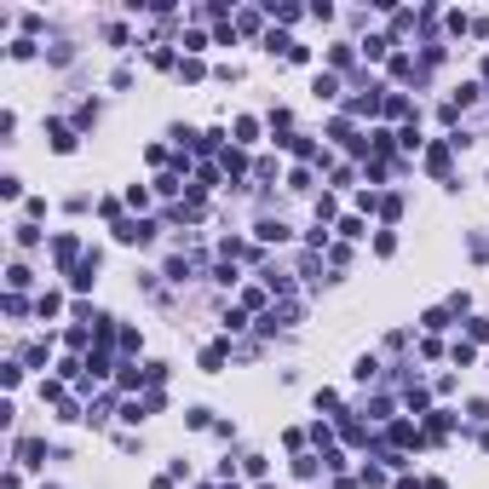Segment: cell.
Listing matches in <instances>:
<instances>
[{"label": "cell", "mask_w": 489, "mask_h": 489, "mask_svg": "<svg viewBox=\"0 0 489 489\" xmlns=\"http://www.w3.org/2000/svg\"><path fill=\"white\" fill-rule=\"evenodd\" d=\"M150 236H156L150 219H116V242H121V248H144Z\"/></svg>", "instance_id": "obj_1"}, {"label": "cell", "mask_w": 489, "mask_h": 489, "mask_svg": "<svg viewBox=\"0 0 489 489\" xmlns=\"http://www.w3.org/2000/svg\"><path fill=\"white\" fill-rule=\"evenodd\" d=\"M449 167H455V144H449V138H437V144H426V173H437V178H449Z\"/></svg>", "instance_id": "obj_2"}, {"label": "cell", "mask_w": 489, "mask_h": 489, "mask_svg": "<svg viewBox=\"0 0 489 489\" xmlns=\"http://www.w3.org/2000/svg\"><path fill=\"white\" fill-rule=\"evenodd\" d=\"M46 133H52V150H58V156H75V144H81V133H75L70 121H46Z\"/></svg>", "instance_id": "obj_3"}, {"label": "cell", "mask_w": 489, "mask_h": 489, "mask_svg": "<svg viewBox=\"0 0 489 489\" xmlns=\"http://www.w3.org/2000/svg\"><path fill=\"white\" fill-rule=\"evenodd\" d=\"M92 276H98V248H87V259H81V265L70 271V288H75V293H87V288H92Z\"/></svg>", "instance_id": "obj_4"}, {"label": "cell", "mask_w": 489, "mask_h": 489, "mask_svg": "<svg viewBox=\"0 0 489 489\" xmlns=\"http://www.w3.org/2000/svg\"><path fill=\"white\" fill-rule=\"evenodd\" d=\"M225 357H231V346H225V340L202 346V374H219V368H225Z\"/></svg>", "instance_id": "obj_5"}, {"label": "cell", "mask_w": 489, "mask_h": 489, "mask_svg": "<svg viewBox=\"0 0 489 489\" xmlns=\"http://www.w3.org/2000/svg\"><path fill=\"white\" fill-rule=\"evenodd\" d=\"M253 236H259V242H288V225L265 214V219H259V225H253Z\"/></svg>", "instance_id": "obj_6"}, {"label": "cell", "mask_w": 489, "mask_h": 489, "mask_svg": "<svg viewBox=\"0 0 489 489\" xmlns=\"http://www.w3.org/2000/svg\"><path fill=\"white\" fill-rule=\"evenodd\" d=\"M41 455H46L41 437H18V466H41Z\"/></svg>", "instance_id": "obj_7"}, {"label": "cell", "mask_w": 489, "mask_h": 489, "mask_svg": "<svg viewBox=\"0 0 489 489\" xmlns=\"http://www.w3.org/2000/svg\"><path fill=\"white\" fill-rule=\"evenodd\" d=\"M311 92L322 98V104H329V98H340V75H334V70H317V81H311Z\"/></svg>", "instance_id": "obj_8"}, {"label": "cell", "mask_w": 489, "mask_h": 489, "mask_svg": "<svg viewBox=\"0 0 489 489\" xmlns=\"http://www.w3.org/2000/svg\"><path fill=\"white\" fill-rule=\"evenodd\" d=\"M334 231L346 242H357V236H368V225H363V214H346V219H334Z\"/></svg>", "instance_id": "obj_9"}, {"label": "cell", "mask_w": 489, "mask_h": 489, "mask_svg": "<svg viewBox=\"0 0 489 489\" xmlns=\"http://www.w3.org/2000/svg\"><path fill=\"white\" fill-rule=\"evenodd\" d=\"M444 432H455V415L449 409H432L426 415V437H444Z\"/></svg>", "instance_id": "obj_10"}, {"label": "cell", "mask_w": 489, "mask_h": 489, "mask_svg": "<svg viewBox=\"0 0 489 489\" xmlns=\"http://www.w3.org/2000/svg\"><path fill=\"white\" fill-rule=\"evenodd\" d=\"M449 357H455V368H472V363H478V346H472V340H455Z\"/></svg>", "instance_id": "obj_11"}, {"label": "cell", "mask_w": 489, "mask_h": 489, "mask_svg": "<svg viewBox=\"0 0 489 489\" xmlns=\"http://www.w3.org/2000/svg\"><path fill=\"white\" fill-rule=\"evenodd\" d=\"M282 144H288V150H293V156H300V161H317V144H311V138H305V133H288Z\"/></svg>", "instance_id": "obj_12"}, {"label": "cell", "mask_w": 489, "mask_h": 489, "mask_svg": "<svg viewBox=\"0 0 489 489\" xmlns=\"http://www.w3.org/2000/svg\"><path fill=\"white\" fill-rule=\"evenodd\" d=\"M12 242H18V248H35V242H41V231H35L29 219H18V225H12Z\"/></svg>", "instance_id": "obj_13"}, {"label": "cell", "mask_w": 489, "mask_h": 489, "mask_svg": "<svg viewBox=\"0 0 489 489\" xmlns=\"http://www.w3.org/2000/svg\"><path fill=\"white\" fill-rule=\"evenodd\" d=\"M58 311H63V293H52V288H46L41 300H35V317H58Z\"/></svg>", "instance_id": "obj_14"}, {"label": "cell", "mask_w": 489, "mask_h": 489, "mask_svg": "<svg viewBox=\"0 0 489 489\" xmlns=\"http://www.w3.org/2000/svg\"><path fill=\"white\" fill-rule=\"evenodd\" d=\"M351 374H357V380H363V386H368V380H374V374H380V357H374V351H368V357H357V368H351Z\"/></svg>", "instance_id": "obj_15"}, {"label": "cell", "mask_w": 489, "mask_h": 489, "mask_svg": "<svg viewBox=\"0 0 489 489\" xmlns=\"http://www.w3.org/2000/svg\"><path fill=\"white\" fill-rule=\"evenodd\" d=\"M397 144H403V150H409V156H415V150H426V138H420V127H415V121H409V127H403V133H397Z\"/></svg>", "instance_id": "obj_16"}, {"label": "cell", "mask_w": 489, "mask_h": 489, "mask_svg": "<svg viewBox=\"0 0 489 489\" xmlns=\"http://www.w3.org/2000/svg\"><path fill=\"white\" fill-rule=\"evenodd\" d=\"M219 167H225V173H231V178H236L242 167H248V161H242V150H236V144H231V150H219Z\"/></svg>", "instance_id": "obj_17"}, {"label": "cell", "mask_w": 489, "mask_h": 489, "mask_svg": "<svg viewBox=\"0 0 489 489\" xmlns=\"http://www.w3.org/2000/svg\"><path fill=\"white\" fill-rule=\"evenodd\" d=\"M259 138V121L253 116H236V144H253Z\"/></svg>", "instance_id": "obj_18"}, {"label": "cell", "mask_w": 489, "mask_h": 489, "mask_svg": "<svg viewBox=\"0 0 489 489\" xmlns=\"http://www.w3.org/2000/svg\"><path fill=\"white\" fill-rule=\"evenodd\" d=\"M420 322H426V329L437 334V329H449V305H432V311L426 317H420Z\"/></svg>", "instance_id": "obj_19"}, {"label": "cell", "mask_w": 489, "mask_h": 489, "mask_svg": "<svg viewBox=\"0 0 489 489\" xmlns=\"http://www.w3.org/2000/svg\"><path fill=\"white\" fill-rule=\"evenodd\" d=\"M87 127H98V104H81L75 110V133H87Z\"/></svg>", "instance_id": "obj_20"}, {"label": "cell", "mask_w": 489, "mask_h": 489, "mask_svg": "<svg viewBox=\"0 0 489 489\" xmlns=\"http://www.w3.org/2000/svg\"><path fill=\"white\" fill-rule=\"evenodd\" d=\"M293 478H317V455H293Z\"/></svg>", "instance_id": "obj_21"}, {"label": "cell", "mask_w": 489, "mask_h": 489, "mask_svg": "<svg viewBox=\"0 0 489 489\" xmlns=\"http://www.w3.org/2000/svg\"><path fill=\"white\" fill-rule=\"evenodd\" d=\"M380 110H386V116H409V98H403V92H386Z\"/></svg>", "instance_id": "obj_22"}, {"label": "cell", "mask_w": 489, "mask_h": 489, "mask_svg": "<svg viewBox=\"0 0 489 489\" xmlns=\"http://www.w3.org/2000/svg\"><path fill=\"white\" fill-rule=\"evenodd\" d=\"M0 196H6V202H18V196H23V178L6 173V178H0Z\"/></svg>", "instance_id": "obj_23"}, {"label": "cell", "mask_w": 489, "mask_h": 489, "mask_svg": "<svg viewBox=\"0 0 489 489\" xmlns=\"http://www.w3.org/2000/svg\"><path fill=\"white\" fill-rule=\"evenodd\" d=\"M242 472H248V478H265L271 466H265V455H242Z\"/></svg>", "instance_id": "obj_24"}, {"label": "cell", "mask_w": 489, "mask_h": 489, "mask_svg": "<svg viewBox=\"0 0 489 489\" xmlns=\"http://www.w3.org/2000/svg\"><path fill=\"white\" fill-rule=\"evenodd\" d=\"M23 219H29V225L46 219V196H29V202H23Z\"/></svg>", "instance_id": "obj_25"}, {"label": "cell", "mask_w": 489, "mask_h": 489, "mask_svg": "<svg viewBox=\"0 0 489 489\" xmlns=\"http://www.w3.org/2000/svg\"><path fill=\"white\" fill-rule=\"evenodd\" d=\"M178 75H185V81H202L207 70H202V58H178Z\"/></svg>", "instance_id": "obj_26"}, {"label": "cell", "mask_w": 489, "mask_h": 489, "mask_svg": "<svg viewBox=\"0 0 489 489\" xmlns=\"http://www.w3.org/2000/svg\"><path fill=\"white\" fill-rule=\"evenodd\" d=\"M6 282H12V293H18V288L35 282V276H29V265H12V271H6Z\"/></svg>", "instance_id": "obj_27"}, {"label": "cell", "mask_w": 489, "mask_h": 489, "mask_svg": "<svg viewBox=\"0 0 489 489\" xmlns=\"http://www.w3.org/2000/svg\"><path fill=\"white\" fill-rule=\"evenodd\" d=\"M466 420H472V426H483V420H489V403L472 397V403H466Z\"/></svg>", "instance_id": "obj_28"}, {"label": "cell", "mask_w": 489, "mask_h": 489, "mask_svg": "<svg viewBox=\"0 0 489 489\" xmlns=\"http://www.w3.org/2000/svg\"><path fill=\"white\" fill-rule=\"evenodd\" d=\"M374 253H380V259H391V253H397V236H391V231H380V236H374Z\"/></svg>", "instance_id": "obj_29"}, {"label": "cell", "mask_w": 489, "mask_h": 489, "mask_svg": "<svg viewBox=\"0 0 489 489\" xmlns=\"http://www.w3.org/2000/svg\"><path fill=\"white\" fill-rule=\"evenodd\" d=\"M466 340H472V346H478V340H489V317H472V322H466Z\"/></svg>", "instance_id": "obj_30"}, {"label": "cell", "mask_w": 489, "mask_h": 489, "mask_svg": "<svg viewBox=\"0 0 489 489\" xmlns=\"http://www.w3.org/2000/svg\"><path fill=\"white\" fill-rule=\"evenodd\" d=\"M288 190H311V167H293L288 173Z\"/></svg>", "instance_id": "obj_31"}, {"label": "cell", "mask_w": 489, "mask_h": 489, "mask_svg": "<svg viewBox=\"0 0 489 489\" xmlns=\"http://www.w3.org/2000/svg\"><path fill=\"white\" fill-rule=\"evenodd\" d=\"M403 214V196H380V219H397Z\"/></svg>", "instance_id": "obj_32"}, {"label": "cell", "mask_w": 489, "mask_h": 489, "mask_svg": "<svg viewBox=\"0 0 489 489\" xmlns=\"http://www.w3.org/2000/svg\"><path fill=\"white\" fill-rule=\"evenodd\" d=\"M185 426H196V432H202V426H214V409H190V415H185Z\"/></svg>", "instance_id": "obj_33"}, {"label": "cell", "mask_w": 489, "mask_h": 489, "mask_svg": "<svg viewBox=\"0 0 489 489\" xmlns=\"http://www.w3.org/2000/svg\"><path fill=\"white\" fill-rule=\"evenodd\" d=\"M127 207H138V214H144V207H150V190L133 185V190H127Z\"/></svg>", "instance_id": "obj_34"}, {"label": "cell", "mask_w": 489, "mask_h": 489, "mask_svg": "<svg viewBox=\"0 0 489 489\" xmlns=\"http://www.w3.org/2000/svg\"><path fill=\"white\" fill-rule=\"evenodd\" d=\"M6 317H29V300H23V293H6Z\"/></svg>", "instance_id": "obj_35"}, {"label": "cell", "mask_w": 489, "mask_h": 489, "mask_svg": "<svg viewBox=\"0 0 489 489\" xmlns=\"http://www.w3.org/2000/svg\"><path fill=\"white\" fill-rule=\"evenodd\" d=\"M144 415H150V409H144V403H121V420H127V426H138Z\"/></svg>", "instance_id": "obj_36"}, {"label": "cell", "mask_w": 489, "mask_h": 489, "mask_svg": "<svg viewBox=\"0 0 489 489\" xmlns=\"http://www.w3.org/2000/svg\"><path fill=\"white\" fill-rule=\"evenodd\" d=\"M150 63H156V70H178V58L167 52V46H156V52H150Z\"/></svg>", "instance_id": "obj_37"}, {"label": "cell", "mask_w": 489, "mask_h": 489, "mask_svg": "<svg viewBox=\"0 0 489 489\" xmlns=\"http://www.w3.org/2000/svg\"><path fill=\"white\" fill-rule=\"evenodd\" d=\"M351 58H357V46H334V52H329V63H334V70H346Z\"/></svg>", "instance_id": "obj_38"}, {"label": "cell", "mask_w": 489, "mask_h": 489, "mask_svg": "<svg viewBox=\"0 0 489 489\" xmlns=\"http://www.w3.org/2000/svg\"><path fill=\"white\" fill-rule=\"evenodd\" d=\"M0 380H6V391L23 386V363H6V368H0Z\"/></svg>", "instance_id": "obj_39"}, {"label": "cell", "mask_w": 489, "mask_h": 489, "mask_svg": "<svg viewBox=\"0 0 489 489\" xmlns=\"http://www.w3.org/2000/svg\"><path fill=\"white\" fill-rule=\"evenodd\" d=\"M156 190H161V196H178L185 185H178V173H161V178H156Z\"/></svg>", "instance_id": "obj_40"}, {"label": "cell", "mask_w": 489, "mask_h": 489, "mask_svg": "<svg viewBox=\"0 0 489 489\" xmlns=\"http://www.w3.org/2000/svg\"><path fill=\"white\" fill-rule=\"evenodd\" d=\"M386 46H391L386 35H368V41H363V52H368V58H386Z\"/></svg>", "instance_id": "obj_41"}, {"label": "cell", "mask_w": 489, "mask_h": 489, "mask_svg": "<svg viewBox=\"0 0 489 489\" xmlns=\"http://www.w3.org/2000/svg\"><path fill=\"white\" fill-rule=\"evenodd\" d=\"M259 489H271V483H259Z\"/></svg>", "instance_id": "obj_42"}, {"label": "cell", "mask_w": 489, "mask_h": 489, "mask_svg": "<svg viewBox=\"0 0 489 489\" xmlns=\"http://www.w3.org/2000/svg\"><path fill=\"white\" fill-rule=\"evenodd\" d=\"M483 185H489V178H483Z\"/></svg>", "instance_id": "obj_43"}]
</instances>
